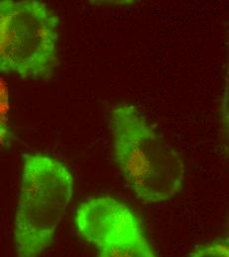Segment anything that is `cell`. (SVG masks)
<instances>
[{
    "instance_id": "obj_1",
    "label": "cell",
    "mask_w": 229,
    "mask_h": 257,
    "mask_svg": "<svg viewBox=\"0 0 229 257\" xmlns=\"http://www.w3.org/2000/svg\"><path fill=\"white\" fill-rule=\"evenodd\" d=\"M110 130L115 161L139 200L158 204L182 190L184 161L134 105H115Z\"/></svg>"
},
{
    "instance_id": "obj_2",
    "label": "cell",
    "mask_w": 229,
    "mask_h": 257,
    "mask_svg": "<svg viewBox=\"0 0 229 257\" xmlns=\"http://www.w3.org/2000/svg\"><path fill=\"white\" fill-rule=\"evenodd\" d=\"M66 164L45 154L24 156L15 218L17 257H39L52 243L73 194Z\"/></svg>"
},
{
    "instance_id": "obj_3",
    "label": "cell",
    "mask_w": 229,
    "mask_h": 257,
    "mask_svg": "<svg viewBox=\"0 0 229 257\" xmlns=\"http://www.w3.org/2000/svg\"><path fill=\"white\" fill-rule=\"evenodd\" d=\"M60 19L38 0L0 1V74L49 80L59 65Z\"/></svg>"
},
{
    "instance_id": "obj_4",
    "label": "cell",
    "mask_w": 229,
    "mask_h": 257,
    "mask_svg": "<svg viewBox=\"0 0 229 257\" xmlns=\"http://www.w3.org/2000/svg\"><path fill=\"white\" fill-rule=\"evenodd\" d=\"M79 234L98 247V257H157L131 208L109 196L90 198L75 215Z\"/></svg>"
},
{
    "instance_id": "obj_5",
    "label": "cell",
    "mask_w": 229,
    "mask_h": 257,
    "mask_svg": "<svg viewBox=\"0 0 229 257\" xmlns=\"http://www.w3.org/2000/svg\"><path fill=\"white\" fill-rule=\"evenodd\" d=\"M8 89L5 84L0 82V145L8 146L13 141L14 136L9 126L8 110L9 99Z\"/></svg>"
},
{
    "instance_id": "obj_6",
    "label": "cell",
    "mask_w": 229,
    "mask_h": 257,
    "mask_svg": "<svg viewBox=\"0 0 229 257\" xmlns=\"http://www.w3.org/2000/svg\"><path fill=\"white\" fill-rule=\"evenodd\" d=\"M189 257H229L228 239H217L202 244L196 247Z\"/></svg>"
}]
</instances>
